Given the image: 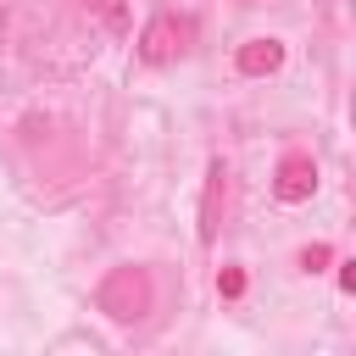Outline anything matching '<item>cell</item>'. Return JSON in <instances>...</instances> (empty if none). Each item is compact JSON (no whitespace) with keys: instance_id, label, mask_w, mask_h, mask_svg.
<instances>
[{"instance_id":"obj_4","label":"cell","mask_w":356,"mask_h":356,"mask_svg":"<svg viewBox=\"0 0 356 356\" xmlns=\"http://www.w3.org/2000/svg\"><path fill=\"white\" fill-rule=\"evenodd\" d=\"M217 189H222V161L211 167V184H206V206H200V239H211V228H217Z\"/></svg>"},{"instance_id":"obj_3","label":"cell","mask_w":356,"mask_h":356,"mask_svg":"<svg viewBox=\"0 0 356 356\" xmlns=\"http://www.w3.org/2000/svg\"><path fill=\"white\" fill-rule=\"evenodd\" d=\"M278 61H284V44L278 39H250L239 50V72H273Z\"/></svg>"},{"instance_id":"obj_5","label":"cell","mask_w":356,"mask_h":356,"mask_svg":"<svg viewBox=\"0 0 356 356\" xmlns=\"http://www.w3.org/2000/svg\"><path fill=\"white\" fill-rule=\"evenodd\" d=\"M83 6H89V11H100V17H106V28H122V22H128L122 0H83Z\"/></svg>"},{"instance_id":"obj_1","label":"cell","mask_w":356,"mask_h":356,"mask_svg":"<svg viewBox=\"0 0 356 356\" xmlns=\"http://www.w3.org/2000/svg\"><path fill=\"white\" fill-rule=\"evenodd\" d=\"M178 50H184V28H178L172 17H150L145 33H139V56H145L150 67H161V61H172Z\"/></svg>"},{"instance_id":"obj_2","label":"cell","mask_w":356,"mask_h":356,"mask_svg":"<svg viewBox=\"0 0 356 356\" xmlns=\"http://www.w3.org/2000/svg\"><path fill=\"white\" fill-rule=\"evenodd\" d=\"M312 189H317V167L300 161V156H289L284 172H278V200H306Z\"/></svg>"}]
</instances>
